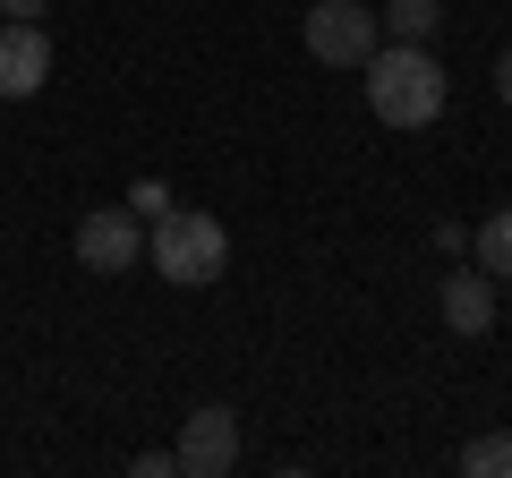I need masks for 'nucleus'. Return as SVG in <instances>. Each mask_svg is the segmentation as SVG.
<instances>
[{
	"label": "nucleus",
	"instance_id": "0eeeda50",
	"mask_svg": "<svg viewBox=\"0 0 512 478\" xmlns=\"http://www.w3.org/2000/svg\"><path fill=\"white\" fill-rule=\"evenodd\" d=\"M436 308H444V325H453L461 342H478V333L495 325V282L478 274V265H470V274H444V299H436Z\"/></svg>",
	"mask_w": 512,
	"mask_h": 478
},
{
	"label": "nucleus",
	"instance_id": "1a4fd4ad",
	"mask_svg": "<svg viewBox=\"0 0 512 478\" xmlns=\"http://www.w3.org/2000/svg\"><path fill=\"white\" fill-rule=\"evenodd\" d=\"M461 478H512V427H487L461 444Z\"/></svg>",
	"mask_w": 512,
	"mask_h": 478
},
{
	"label": "nucleus",
	"instance_id": "f8f14e48",
	"mask_svg": "<svg viewBox=\"0 0 512 478\" xmlns=\"http://www.w3.org/2000/svg\"><path fill=\"white\" fill-rule=\"evenodd\" d=\"M171 470H180L171 453H137V461H128V478H171Z\"/></svg>",
	"mask_w": 512,
	"mask_h": 478
},
{
	"label": "nucleus",
	"instance_id": "f03ea898",
	"mask_svg": "<svg viewBox=\"0 0 512 478\" xmlns=\"http://www.w3.org/2000/svg\"><path fill=\"white\" fill-rule=\"evenodd\" d=\"M146 257H154V274H163V282L197 291V282H222V265H231V231H222L214 214H188V205H171V214H154Z\"/></svg>",
	"mask_w": 512,
	"mask_h": 478
},
{
	"label": "nucleus",
	"instance_id": "7ed1b4c3",
	"mask_svg": "<svg viewBox=\"0 0 512 478\" xmlns=\"http://www.w3.org/2000/svg\"><path fill=\"white\" fill-rule=\"evenodd\" d=\"M299 43H308L325 69H359V60L384 43V26H376V9H367V0H316L308 26H299Z\"/></svg>",
	"mask_w": 512,
	"mask_h": 478
},
{
	"label": "nucleus",
	"instance_id": "ddd939ff",
	"mask_svg": "<svg viewBox=\"0 0 512 478\" xmlns=\"http://www.w3.org/2000/svg\"><path fill=\"white\" fill-rule=\"evenodd\" d=\"M52 0H0V18H43Z\"/></svg>",
	"mask_w": 512,
	"mask_h": 478
},
{
	"label": "nucleus",
	"instance_id": "4468645a",
	"mask_svg": "<svg viewBox=\"0 0 512 478\" xmlns=\"http://www.w3.org/2000/svg\"><path fill=\"white\" fill-rule=\"evenodd\" d=\"M495 94H504V103H512V52L495 60Z\"/></svg>",
	"mask_w": 512,
	"mask_h": 478
},
{
	"label": "nucleus",
	"instance_id": "9b49d317",
	"mask_svg": "<svg viewBox=\"0 0 512 478\" xmlns=\"http://www.w3.org/2000/svg\"><path fill=\"white\" fill-rule=\"evenodd\" d=\"M120 205H128L137 222H154V214H171V188H163V180H137V188H128Z\"/></svg>",
	"mask_w": 512,
	"mask_h": 478
},
{
	"label": "nucleus",
	"instance_id": "9d476101",
	"mask_svg": "<svg viewBox=\"0 0 512 478\" xmlns=\"http://www.w3.org/2000/svg\"><path fill=\"white\" fill-rule=\"evenodd\" d=\"M478 274H487V282H512V205L478 231Z\"/></svg>",
	"mask_w": 512,
	"mask_h": 478
},
{
	"label": "nucleus",
	"instance_id": "f257e3e1",
	"mask_svg": "<svg viewBox=\"0 0 512 478\" xmlns=\"http://www.w3.org/2000/svg\"><path fill=\"white\" fill-rule=\"evenodd\" d=\"M367 77V111H376L384 129H427V120H444V103H453V86H444L436 52L427 43H376V52L359 60Z\"/></svg>",
	"mask_w": 512,
	"mask_h": 478
},
{
	"label": "nucleus",
	"instance_id": "423d86ee",
	"mask_svg": "<svg viewBox=\"0 0 512 478\" xmlns=\"http://www.w3.org/2000/svg\"><path fill=\"white\" fill-rule=\"evenodd\" d=\"M52 77V43H43V18H0V103H26Z\"/></svg>",
	"mask_w": 512,
	"mask_h": 478
},
{
	"label": "nucleus",
	"instance_id": "6e6552de",
	"mask_svg": "<svg viewBox=\"0 0 512 478\" xmlns=\"http://www.w3.org/2000/svg\"><path fill=\"white\" fill-rule=\"evenodd\" d=\"M436 18H444V0H384V35L393 43H436Z\"/></svg>",
	"mask_w": 512,
	"mask_h": 478
},
{
	"label": "nucleus",
	"instance_id": "39448f33",
	"mask_svg": "<svg viewBox=\"0 0 512 478\" xmlns=\"http://www.w3.org/2000/svg\"><path fill=\"white\" fill-rule=\"evenodd\" d=\"M137 257H146V222L128 214V205H94V214L77 222V265H94V274H128Z\"/></svg>",
	"mask_w": 512,
	"mask_h": 478
},
{
	"label": "nucleus",
	"instance_id": "20e7f679",
	"mask_svg": "<svg viewBox=\"0 0 512 478\" xmlns=\"http://www.w3.org/2000/svg\"><path fill=\"white\" fill-rule=\"evenodd\" d=\"M171 461H180V478H231V470H239V419H231L222 402L188 410V427H180V444H171Z\"/></svg>",
	"mask_w": 512,
	"mask_h": 478
}]
</instances>
